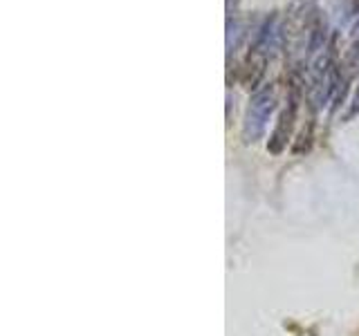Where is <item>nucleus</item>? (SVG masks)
<instances>
[{
  "label": "nucleus",
  "mask_w": 359,
  "mask_h": 336,
  "mask_svg": "<svg viewBox=\"0 0 359 336\" xmlns=\"http://www.w3.org/2000/svg\"><path fill=\"white\" fill-rule=\"evenodd\" d=\"M299 90H301V76L299 70H294V76H292V83H290V97H287V106L280 112V117L276 121V128L272 132L267 144V150L269 153H280L287 146V139L292 130H294V121H297V112H299Z\"/></svg>",
  "instance_id": "f03ea898"
},
{
  "label": "nucleus",
  "mask_w": 359,
  "mask_h": 336,
  "mask_svg": "<svg viewBox=\"0 0 359 336\" xmlns=\"http://www.w3.org/2000/svg\"><path fill=\"white\" fill-rule=\"evenodd\" d=\"M247 38H250V22L241 16L227 20V34H224V41H227V61H231V56L243 48V43Z\"/></svg>",
  "instance_id": "20e7f679"
},
{
  "label": "nucleus",
  "mask_w": 359,
  "mask_h": 336,
  "mask_svg": "<svg viewBox=\"0 0 359 336\" xmlns=\"http://www.w3.org/2000/svg\"><path fill=\"white\" fill-rule=\"evenodd\" d=\"M351 11L353 14H359V0H351Z\"/></svg>",
  "instance_id": "1a4fd4ad"
},
{
  "label": "nucleus",
  "mask_w": 359,
  "mask_h": 336,
  "mask_svg": "<svg viewBox=\"0 0 359 336\" xmlns=\"http://www.w3.org/2000/svg\"><path fill=\"white\" fill-rule=\"evenodd\" d=\"M238 5H241V0H224V11H227V20L238 16Z\"/></svg>",
  "instance_id": "0eeeda50"
},
{
  "label": "nucleus",
  "mask_w": 359,
  "mask_h": 336,
  "mask_svg": "<svg viewBox=\"0 0 359 336\" xmlns=\"http://www.w3.org/2000/svg\"><path fill=\"white\" fill-rule=\"evenodd\" d=\"M312 130H314V123H312V121L308 123V128H303V130H301L299 141L294 144V148H292L297 155H299V153H303V150H308L310 146H312Z\"/></svg>",
  "instance_id": "423d86ee"
},
{
  "label": "nucleus",
  "mask_w": 359,
  "mask_h": 336,
  "mask_svg": "<svg viewBox=\"0 0 359 336\" xmlns=\"http://www.w3.org/2000/svg\"><path fill=\"white\" fill-rule=\"evenodd\" d=\"M357 115H359V85H357V90H355L353 104H351V108H348V112H346V119H353V117H357Z\"/></svg>",
  "instance_id": "6e6552de"
},
{
  "label": "nucleus",
  "mask_w": 359,
  "mask_h": 336,
  "mask_svg": "<svg viewBox=\"0 0 359 336\" xmlns=\"http://www.w3.org/2000/svg\"><path fill=\"white\" fill-rule=\"evenodd\" d=\"M274 108H276V88L272 83L258 88L250 99V106H247L245 121H243V137L247 144H254L263 137Z\"/></svg>",
  "instance_id": "f257e3e1"
},
{
  "label": "nucleus",
  "mask_w": 359,
  "mask_h": 336,
  "mask_svg": "<svg viewBox=\"0 0 359 336\" xmlns=\"http://www.w3.org/2000/svg\"><path fill=\"white\" fill-rule=\"evenodd\" d=\"M267 61H269V56H265V54H261V52H256V50L250 48V54H247V59L241 65V83L256 92L258 83H261V78L265 76Z\"/></svg>",
  "instance_id": "7ed1b4c3"
},
{
  "label": "nucleus",
  "mask_w": 359,
  "mask_h": 336,
  "mask_svg": "<svg viewBox=\"0 0 359 336\" xmlns=\"http://www.w3.org/2000/svg\"><path fill=\"white\" fill-rule=\"evenodd\" d=\"M346 65L351 67V70L359 65V14L351 27V50L346 54Z\"/></svg>",
  "instance_id": "39448f33"
}]
</instances>
